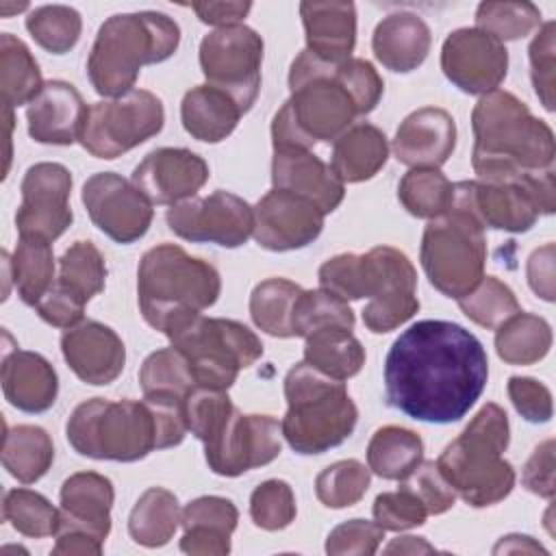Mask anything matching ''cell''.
Returning a JSON list of instances; mask_svg holds the SVG:
<instances>
[{"instance_id": "obj_11", "label": "cell", "mask_w": 556, "mask_h": 556, "mask_svg": "<svg viewBox=\"0 0 556 556\" xmlns=\"http://www.w3.org/2000/svg\"><path fill=\"white\" fill-rule=\"evenodd\" d=\"M191 367L198 387L228 391L239 371L263 356L261 339L241 321L193 315L165 334Z\"/></svg>"}, {"instance_id": "obj_55", "label": "cell", "mask_w": 556, "mask_h": 556, "mask_svg": "<svg viewBox=\"0 0 556 556\" xmlns=\"http://www.w3.org/2000/svg\"><path fill=\"white\" fill-rule=\"evenodd\" d=\"M384 539V530L376 521L350 519L330 530L326 539V554L330 556H371Z\"/></svg>"}, {"instance_id": "obj_23", "label": "cell", "mask_w": 556, "mask_h": 556, "mask_svg": "<svg viewBox=\"0 0 556 556\" xmlns=\"http://www.w3.org/2000/svg\"><path fill=\"white\" fill-rule=\"evenodd\" d=\"M61 352L70 369L93 387L111 384L126 363V348L119 334L93 319L67 328L61 337Z\"/></svg>"}, {"instance_id": "obj_56", "label": "cell", "mask_w": 556, "mask_h": 556, "mask_svg": "<svg viewBox=\"0 0 556 556\" xmlns=\"http://www.w3.org/2000/svg\"><path fill=\"white\" fill-rule=\"evenodd\" d=\"M508 397L526 421L545 424L552 419V391L543 382L530 376H513L508 378Z\"/></svg>"}, {"instance_id": "obj_35", "label": "cell", "mask_w": 556, "mask_h": 556, "mask_svg": "<svg viewBox=\"0 0 556 556\" xmlns=\"http://www.w3.org/2000/svg\"><path fill=\"white\" fill-rule=\"evenodd\" d=\"M421 460V437L402 426H382L367 443V467L384 480H404Z\"/></svg>"}, {"instance_id": "obj_42", "label": "cell", "mask_w": 556, "mask_h": 556, "mask_svg": "<svg viewBox=\"0 0 556 556\" xmlns=\"http://www.w3.org/2000/svg\"><path fill=\"white\" fill-rule=\"evenodd\" d=\"M454 185L434 167H413L397 185V200L402 206L421 219L439 217L452 202Z\"/></svg>"}, {"instance_id": "obj_14", "label": "cell", "mask_w": 556, "mask_h": 556, "mask_svg": "<svg viewBox=\"0 0 556 556\" xmlns=\"http://www.w3.org/2000/svg\"><path fill=\"white\" fill-rule=\"evenodd\" d=\"M471 206L484 228L526 232L541 215L556 211L554 169L504 180H469Z\"/></svg>"}, {"instance_id": "obj_22", "label": "cell", "mask_w": 556, "mask_h": 556, "mask_svg": "<svg viewBox=\"0 0 556 556\" xmlns=\"http://www.w3.org/2000/svg\"><path fill=\"white\" fill-rule=\"evenodd\" d=\"M132 185L152 204H180L208 180L206 161L187 148H156L132 169Z\"/></svg>"}, {"instance_id": "obj_34", "label": "cell", "mask_w": 556, "mask_h": 556, "mask_svg": "<svg viewBox=\"0 0 556 556\" xmlns=\"http://www.w3.org/2000/svg\"><path fill=\"white\" fill-rule=\"evenodd\" d=\"M180 515L182 510L178 497L172 491L163 486H150L139 495L130 510V539L143 547H163L176 534Z\"/></svg>"}, {"instance_id": "obj_41", "label": "cell", "mask_w": 556, "mask_h": 556, "mask_svg": "<svg viewBox=\"0 0 556 556\" xmlns=\"http://www.w3.org/2000/svg\"><path fill=\"white\" fill-rule=\"evenodd\" d=\"M54 285L87 304L93 295L104 291V256L91 241H74L59 258V276L54 278Z\"/></svg>"}, {"instance_id": "obj_45", "label": "cell", "mask_w": 556, "mask_h": 556, "mask_svg": "<svg viewBox=\"0 0 556 556\" xmlns=\"http://www.w3.org/2000/svg\"><path fill=\"white\" fill-rule=\"evenodd\" d=\"M2 519L24 536H54L59 528V508L37 491L11 489L2 500Z\"/></svg>"}, {"instance_id": "obj_52", "label": "cell", "mask_w": 556, "mask_h": 556, "mask_svg": "<svg viewBox=\"0 0 556 556\" xmlns=\"http://www.w3.org/2000/svg\"><path fill=\"white\" fill-rule=\"evenodd\" d=\"M400 486L410 491L426 506L428 515H443L456 502L454 489L434 460H421L404 480H400Z\"/></svg>"}, {"instance_id": "obj_58", "label": "cell", "mask_w": 556, "mask_h": 556, "mask_svg": "<svg viewBox=\"0 0 556 556\" xmlns=\"http://www.w3.org/2000/svg\"><path fill=\"white\" fill-rule=\"evenodd\" d=\"M530 289L545 302H554V243L536 248L526 265Z\"/></svg>"}, {"instance_id": "obj_21", "label": "cell", "mask_w": 556, "mask_h": 556, "mask_svg": "<svg viewBox=\"0 0 556 556\" xmlns=\"http://www.w3.org/2000/svg\"><path fill=\"white\" fill-rule=\"evenodd\" d=\"M254 241L269 252H291L313 243L324 230V211L308 198L271 189L254 206Z\"/></svg>"}, {"instance_id": "obj_20", "label": "cell", "mask_w": 556, "mask_h": 556, "mask_svg": "<svg viewBox=\"0 0 556 556\" xmlns=\"http://www.w3.org/2000/svg\"><path fill=\"white\" fill-rule=\"evenodd\" d=\"M441 70L463 93L484 96L506 78L508 50L480 28H456L443 41Z\"/></svg>"}, {"instance_id": "obj_31", "label": "cell", "mask_w": 556, "mask_h": 556, "mask_svg": "<svg viewBox=\"0 0 556 556\" xmlns=\"http://www.w3.org/2000/svg\"><path fill=\"white\" fill-rule=\"evenodd\" d=\"M245 113L232 93L208 83L189 89L180 102L182 128L204 143L224 141Z\"/></svg>"}, {"instance_id": "obj_61", "label": "cell", "mask_w": 556, "mask_h": 556, "mask_svg": "<svg viewBox=\"0 0 556 556\" xmlns=\"http://www.w3.org/2000/svg\"><path fill=\"white\" fill-rule=\"evenodd\" d=\"M495 554L500 552H545L536 541H532V536L526 534H508L502 536L500 543L493 547Z\"/></svg>"}, {"instance_id": "obj_24", "label": "cell", "mask_w": 556, "mask_h": 556, "mask_svg": "<svg viewBox=\"0 0 556 556\" xmlns=\"http://www.w3.org/2000/svg\"><path fill=\"white\" fill-rule=\"evenodd\" d=\"M87 104L80 91L65 80H48L26 104L28 135L46 146H72L80 141L87 119Z\"/></svg>"}, {"instance_id": "obj_36", "label": "cell", "mask_w": 556, "mask_h": 556, "mask_svg": "<svg viewBox=\"0 0 556 556\" xmlns=\"http://www.w3.org/2000/svg\"><path fill=\"white\" fill-rule=\"evenodd\" d=\"M304 361L328 378L345 382L365 365V348L345 328H324L306 337Z\"/></svg>"}, {"instance_id": "obj_10", "label": "cell", "mask_w": 556, "mask_h": 556, "mask_svg": "<svg viewBox=\"0 0 556 556\" xmlns=\"http://www.w3.org/2000/svg\"><path fill=\"white\" fill-rule=\"evenodd\" d=\"M287 413L282 437L298 454H324L341 445L356 428L358 408L341 380L328 378L306 361L285 376Z\"/></svg>"}, {"instance_id": "obj_27", "label": "cell", "mask_w": 556, "mask_h": 556, "mask_svg": "<svg viewBox=\"0 0 556 556\" xmlns=\"http://www.w3.org/2000/svg\"><path fill=\"white\" fill-rule=\"evenodd\" d=\"M239 510L228 497L202 495L191 500L180 515V549L191 556H224L230 552V536Z\"/></svg>"}, {"instance_id": "obj_48", "label": "cell", "mask_w": 556, "mask_h": 556, "mask_svg": "<svg viewBox=\"0 0 556 556\" xmlns=\"http://www.w3.org/2000/svg\"><path fill=\"white\" fill-rule=\"evenodd\" d=\"M456 302L473 324L489 330H495L521 311L515 291L495 276H482V280Z\"/></svg>"}, {"instance_id": "obj_33", "label": "cell", "mask_w": 556, "mask_h": 556, "mask_svg": "<svg viewBox=\"0 0 556 556\" xmlns=\"http://www.w3.org/2000/svg\"><path fill=\"white\" fill-rule=\"evenodd\" d=\"M54 463L50 434L30 424L7 428L2 441V465L22 484H33L48 473Z\"/></svg>"}, {"instance_id": "obj_51", "label": "cell", "mask_w": 556, "mask_h": 556, "mask_svg": "<svg viewBox=\"0 0 556 556\" xmlns=\"http://www.w3.org/2000/svg\"><path fill=\"white\" fill-rule=\"evenodd\" d=\"M237 406L222 389L208 387H193L185 397V417L189 432L200 439L202 443L222 426V421L235 410Z\"/></svg>"}, {"instance_id": "obj_16", "label": "cell", "mask_w": 556, "mask_h": 556, "mask_svg": "<svg viewBox=\"0 0 556 556\" xmlns=\"http://www.w3.org/2000/svg\"><path fill=\"white\" fill-rule=\"evenodd\" d=\"M282 428L271 415L232 410L204 441V458L217 476L235 478L280 456Z\"/></svg>"}, {"instance_id": "obj_47", "label": "cell", "mask_w": 556, "mask_h": 556, "mask_svg": "<svg viewBox=\"0 0 556 556\" xmlns=\"http://www.w3.org/2000/svg\"><path fill=\"white\" fill-rule=\"evenodd\" d=\"M371 471L356 458L328 465L315 478V495L326 508L354 506L369 489Z\"/></svg>"}, {"instance_id": "obj_30", "label": "cell", "mask_w": 556, "mask_h": 556, "mask_svg": "<svg viewBox=\"0 0 556 556\" xmlns=\"http://www.w3.org/2000/svg\"><path fill=\"white\" fill-rule=\"evenodd\" d=\"M430 43L428 24L410 11L389 13L378 22L371 37V50L378 63L397 74L417 70L426 61Z\"/></svg>"}, {"instance_id": "obj_26", "label": "cell", "mask_w": 556, "mask_h": 556, "mask_svg": "<svg viewBox=\"0 0 556 556\" xmlns=\"http://www.w3.org/2000/svg\"><path fill=\"white\" fill-rule=\"evenodd\" d=\"M271 185L313 200L324 215L332 213L345 195V187L332 167L304 148H274Z\"/></svg>"}, {"instance_id": "obj_49", "label": "cell", "mask_w": 556, "mask_h": 556, "mask_svg": "<svg viewBox=\"0 0 556 556\" xmlns=\"http://www.w3.org/2000/svg\"><path fill=\"white\" fill-rule=\"evenodd\" d=\"M541 26V9L532 2H480L476 9V28L497 41H515Z\"/></svg>"}, {"instance_id": "obj_8", "label": "cell", "mask_w": 556, "mask_h": 556, "mask_svg": "<svg viewBox=\"0 0 556 556\" xmlns=\"http://www.w3.org/2000/svg\"><path fill=\"white\" fill-rule=\"evenodd\" d=\"M219 291V271L208 261L187 254L180 245H154L139 261V308L143 319L163 334L213 306Z\"/></svg>"}, {"instance_id": "obj_50", "label": "cell", "mask_w": 556, "mask_h": 556, "mask_svg": "<svg viewBox=\"0 0 556 556\" xmlns=\"http://www.w3.org/2000/svg\"><path fill=\"white\" fill-rule=\"evenodd\" d=\"M250 517L267 532L289 528L295 519V495L289 482L278 478L261 482L250 495Z\"/></svg>"}, {"instance_id": "obj_7", "label": "cell", "mask_w": 556, "mask_h": 556, "mask_svg": "<svg viewBox=\"0 0 556 556\" xmlns=\"http://www.w3.org/2000/svg\"><path fill=\"white\" fill-rule=\"evenodd\" d=\"M510 441L508 415L500 404L486 402L467 428L445 445L437 467L454 493L473 508L502 502L515 486V469L504 458Z\"/></svg>"}, {"instance_id": "obj_18", "label": "cell", "mask_w": 556, "mask_h": 556, "mask_svg": "<svg viewBox=\"0 0 556 556\" xmlns=\"http://www.w3.org/2000/svg\"><path fill=\"white\" fill-rule=\"evenodd\" d=\"M20 191L22 202L15 213L20 237H37L52 243L72 226V174L65 165L50 161L30 165L22 178Z\"/></svg>"}, {"instance_id": "obj_2", "label": "cell", "mask_w": 556, "mask_h": 556, "mask_svg": "<svg viewBox=\"0 0 556 556\" xmlns=\"http://www.w3.org/2000/svg\"><path fill=\"white\" fill-rule=\"evenodd\" d=\"M289 100L271 119V143L311 150L317 141L339 139L356 117L371 113L384 83L365 59L326 63L302 50L289 67Z\"/></svg>"}, {"instance_id": "obj_28", "label": "cell", "mask_w": 556, "mask_h": 556, "mask_svg": "<svg viewBox=\"0 0 556 556\" xmlns=\"http://www.w3.org/2000/svg\"><path fill=\"white\" fill-rule=\"evenodd\" d=\"M306 50L326 63L350 59L356 46V7L352 2H300Z\"/></svg>"}, {"instance_id": "obj_12", "label": "cell", "mask_w": 556, "mask_h": 556, "mask_svg": "<svg viewBox=\"0 0 556 556\" xmlns=\"http://www.w3.org/2000/svg\"><path fill=\"white\" fill-rule=\"evenodd\" d=\"M165 124L161 98L148 89H132L119 98L89 106L80 146L96 159H117L159 135Z\"/></svg>"}, {"instance_id": "obj_6", "label": "cell", "mask_w": 556, "mask_h": 556, "mask_svg": "<svg viewBox=\"0 0 556 556\" xmlns=\"http://www.w3.org/2000/svg\"><path fill=\"white\" fill-rule=\"evenodd\" d=\"M180 43V26L165 13L111 15L98 30L87 59L91 87L106 98L132 91L143 65L167 61Z\"/></svg>"}, {"instance_id": "obj_57", "label": "cell", "mask_w": 556, "mask_h": 556, "mask_svg": "<svg viewBox=\"0 0 556 556\" xmlns=\"http://www.w3.org/2000/svg\"><path fill=\"white\" fill-rule=\"evenodd\" d=\"M521 482L523 486L545 500H552L556 493V482H554V439L543 441L541 445L534 447L532 456L526 460L523 471H521Z\"/></svg>"}, {"instance_id": "obj_17", "label": "cell", "mask_w": 556, "mask_h": 556, "mask_svg": "<svg viewBox=\"0 0 556 556\" xmlns=\"http://www.w3.org/2000/svg\"><path fill=\"white\" fill-rule=\"evenodd\" d=\"M165 219L180 239L222 248L243 245L254 230V208L243 198L224 189L174 204Z\"/></svg>"}, {"instance_id": "obj_19", "label": "cell", "mask_w": 556, "mask_h": 556, "mask_svg": "<svg viewBox=\"0 0 556 556\" xmlns=\"http://www.w3.org/2000/svg\"><path fill=\"white\" fill-rule=\"evenodd\" d=\"M80 200L91 222L115 243L128 245L141 239L154 217V204L113 172H98L83 185Z\"/></svg>"}, {"instance_id": "obj_62", "label": "cell", "mask_w": 556, "mask_h": 556, "mask_svg": "<svg viewBox=\"0 0 556 556\" xmlns=\"http://www.w3.org/2000/svg\"><path fill=\"white\" fill-rule=\"evenodd\" d=\"M26 9V4H9V2H0V15L2 17H9L11 13H20V11H24Z\"/></svg>"}, {"instance_id": "obj_37", "label": "cell", "mask_w": 556, "mask_h": 556, "mask_svg": "<svg viewBox=\"0 0 556 556\" xmlns=\"http://www.w3.org/2000/svg\"><path fill=\"white\" fill-rule=\"evenodd\" d=\"M552 348L549 324L534 313H515L495 328V352L508 365H534Z\"/></svg>"}, {"instance_id": "obj_60", "label": "cell", "mask_w": 556, "mask_h": 556, "mask_svg": "<svg viewBox=\"0 0 556 556\" xmlns=\"http://www.w3.org/2000/svg\"><path fill=\"white\" fill-rule=\"evenodd\" d=\"M384 554H432L434 547L424 536H397L384 549Z\"/></svg>"}, {"instance_id": "obj_39", "label": "cell", "mask_w": 556, "mask_h": 556, "mask_svg": "<svg viewBox=\"0 0 556 556\" xmlns=\"http://www.w3.org/2000/svg\"><path fill=\"white\" fill-rule=\"evenodd\" d=\"M54 278L52 245L37 237H20L11 258V280L20 300L35 308L54 285Z\"/></svg>"}, {"instance_id": "obj_1", "label": "cell", "mask_w": 556, "mask_h": 556, "mask_svg": "<svg viewBox=\"0 0 556 556\" xmlns=\"http://www.w3.org/2000/svg\"><path fill=\"white\" fill-rule=\"evenodd\" d=\"M489 378V356L476 334L454 321L408 326L384 358L387 406L426 424L463 419Z\"/></svg>"}, {"instance_id": "obj_4", "label": "cell", "mask_w": 556, "mask_h": 556, "mask_svg": "<svg viewBox=\"0 0 556 556\" xmlns=\"http://www.w3.org/2000/svg\"><path fill=\"white\" fill-rule=\"evenodd\" d=\"M471 165L478 180H504L554 169L552 128L532 115L515 93L495 89L480 96L471 111Z\"/></svg>"}, {"instance_id": "obj_29", "label": "cell", "mask_w": 556, "mask_h": 556, "mask_svg": "<svg viewBox=\"0 0 556 556\" xmlns=\"http://www.w3.org/2000/svg\"><path fill=\"white\" fill-rule=\"evenodd\" d=\"M2 391L11 406L24 413H46L54 406L59 378L54 367L37 352L13 350L2 358Z\"/></svg>"}, {"instance_id": "obj_25", "label": "cell", "mask_w": 556, "mask_h": 556, "mask_svg": "<svg viewBox=\"0 0 556 556\" xmlns=\"http://www.w3.org/2000/svg\"><path fill=\"white\" fill-rule=\"evenodd\" d=\"M456 148V122L439 106H424L404 117L393 137V154L408 167L439 169Z\"/></svg>"}, {"instance_id": "obj_9", "label": "cell", "mask_w": 556, "mask_h": 556, "mask_svg": "<svg viewBox=\"0 0 556 556\" xmlns=\"http://www.w3.org/2000/svg\"><path fill=\"white\" fill-rule=\"evenodd\" d=\"M419 261L430 285L452 300H460L482 280L486 235L471 206L469 180L454 182L450 206L428 222Z\"/></svg>"}, {"instance_id": "obj_43", "label": "cell", "mask_w": 556, "mask_h": 556, "mask_svg": "<svg viewBox=\"0 0 556 556\" xmlns=\"http://www.w3.org/2000/svg\"><path fill=\"white\" fill-rule=\"evenodd\" d=\"M354 311L350 304L326 289H308L298 295L293 304V337H308L324 328L354 330Z\"/></svg>"}, {"instance_id": "obj_40", "label": "cell", "mask_w": 556, "mask_h": 556, "mask_svg": "<svg viewBox=\"0 0 556 556\" xmlns=\"http://www.w3.org/2000/svg\"><path fill=\"white\" fill-rule=\"evenodd\" d=\"M300 293L302 287L287 278H267L258 282L250 295V315L254 326L278 339L293 337L291 317Z\"/></svg>"}, {"instance_id": "obj_13", "label": "cell", "mask_w": 556, "mask_h": 556, "mask_svg": "<svg viewBox=\"0 0 556 556\" xmlns=\"http://www.w3.org/2000/svg\"><path fill=\"white\" fill-rule=\"evenodd\" d=\"M54 556H98L111 532L113 482L96 471H78L61 484Z\"/></svg>"}, {"instance_id": "obj_5", "label": "cell", "mask_w": 556, "mask_h": 556, "mask_svg": "<svg viewBox=\"0 0 556 556\" xmlns=\"http://www.w3.org/2000/svg\"><path fill=\"white\" fill-rule=\"evenodd\" d=\"M321 289L341 300L369 298L363 324L376 332H391L417 311V271L410 258L391 245H376L365 254H337L317 271Z\"/></svg>"}, {"instance_id": "obj_44", "label": "cell", "mask_w": 556, "mask_h": 556, "mask_svg": "<svg viewBox=\"0 0 556 556\" xmlns=\"http://www.w3.org/2000/svg\"><path fill=\"white\" fill-rule=\"evenodd\" d=\"M139 384L143 395H163L178 400H185L189 391L198 387L185 354L174 345L156 350L143 361L139 369Z\"/></svg>"}, {"instance_id": "obj_54", "label": "cell", "mask_w": 556, "mask_h": 556, "mask_svg": "<svg viewBox=\"0 0 556 556\" xmlns=\"http://www.w3.org/2000/svg\"><path fill=\"white\" fill-rule=\"evenodd\" d=\"M374 519L382 530L402 532L424 526L428 519L426 506L406 489L380 493L374 500Z\"/></svg>"}, {"instance_id": "obj_3", "label": "cell", "mask_w": 556, "mask_h": 556, "mask_svg": "<svg viewBox=\"0 0 556 556\" xmlns=\"http://www.w3.org/2000/svg\"><path fill=\"white\" fill-rule=\"evenodd\" d=\"M187 432L185 400L159 395L117 402L91 397L78 404L65 424L74 452L117 463H135L154 450L174 447Z\"/></svg>"}, {"instance_id": "obj_59", "label": "cell", "mask_w": 556, "mask_h": 556, "mask_svg": "<svg viewBox=\"0 0 556 556\" xmlns=\"http://www.w3.org/2000/svg\"><path fill=\"white\" fill-rule=\"evenodd\" d=\"M191 9L200 17V22L224 28V26H235L239 24L252 9V2H193Z\"/></svg>"}, {"instance_id": "obj_32", "label": "cell", "mask_w": 556, "mask_h": 556, "mask_svg": "<svg viewBox=\"0 0 556 556\" xmlns=\"http://www.w3.org/2000/svg\"><path fill=\"white\" fill-rule=\"evenodd\" d=\"M389 159V141L384 132L367 122L350 126L332 146L330 167L345 182H363L374 178Z\"/></svg>"}, {"instance_id": "obj_38", "label": "cell", "mask_w": 556, "mask_h": 556, "mask_svg": "<svg viewBox=\"0 0 556 556\" xmlns=\"http://www.w3.org/2000/svg\"><path fill=\"white\" fill-rule=\"evenodd\" d=\"M43 87L41 70L28 46L11 33L0 35V89L4 111L28 104Z\"/></svg>"}, {"instance_id": "obj_15", "label": "cell", "mask_w": 556, "mask_h": 556, "mask_svg": "<svg viewBox=\"0 0 556 556\" xmlns=\"http://www.w3.org/2000/svg\"><path fill=\"white\" fill-rule=\"evenodd\" d=\"M263 39L243 24L215 28L200 41V67L206 83L232 93L245 111L261 89Z\"/></svg>"}, {"instance_id": "obj_53", "label": "cell", "mask_w": 556, "mask_h": 556, "mask_svg": "<svg viewBox=\"0 0 556 556\" xmlns=\"http://www.w3.org/2000/svg\"><path fill=\"white\" fill-rule=\"evenodd\" d=\"M554 37L556 24L545 22L539 26L528 54H530V76L532 87L547 111H554V89H556V63H554Z\"/></svg>"}, {"instance_id": "obj_46", "label": "cell", "mask_w": 556, "mask_h": 556, "mask_svg": "<svg viewBox=\"0 0 556 556\" xmlns=\"http://www.w3.org/2000/svg\"><path fill=\"white\" fill-rule=\"evenodd\" d=\"M26 30L43 50L65 54L78 43L83 20L80 13L67 4H43L28 13Z\"/></svg>"}]
</instances>
